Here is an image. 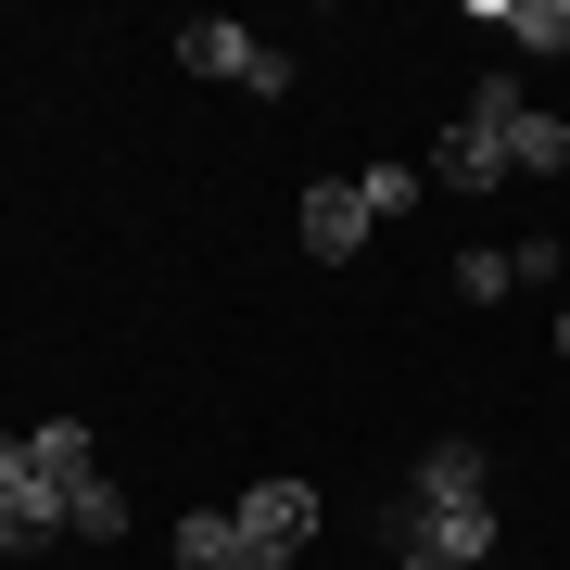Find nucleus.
<instances>
[{
    "mask_svg": "<svg viewBox=\"0 0 570 570\" xmlns=\"http://www.w3.org/2000/svg\"><path fill=\"white\" fill-rule=\"evenodd\" d=\"M456 292H469V305H494V292H520V279H508V254H456Z\"/></svg>",
    "mask_w": 570,
    "mask_h": 570,
    "instance_id": "nucleus-14",
    "label": "nucleus"
},
{
    "mask_svg": "<svg viewBox=\"0 0 570 570\" xmlns=\"http://www.w3.org/2000/svg\"><path fill=\"white\" fill-rule=\"evenodd\" d=\"M254 570H305V558H254Z\"/></svg>",
    "mask_w": 570,
    "mask_h": 570,
    "instance_id": "nucleus-16",
    "label": "nucleus"
},
{
    "mask_svg": "<svg viewBox=\"0 0 570 570\" xmlns=\"http://www.w3.org/2000/svg\"><path fill=\"white\" fill-rule=\"evenodd\" d=\"M178 63H190V77L254 89V102H279V89H292V51H279V39H254L242 13H190V26H178Z\"/></svg>",
    "mask_w": 570,
    "mask_h": 570,
    "instance_id": "nucleus-1",
    "label": "nucleus"
},
{
    "mask_svg": "<svg viewBox=\"0 0 570 570\" xmlns=\"http://www.w3.org/2000/svg\"><path fill=\"white\" fill-rule=\"evenodd\" d=\"M406 508H419V520H456V508H494V456L469 444V431H456V444H419V469H406Z\"/></svg>",
    "mask_w": 570,
    "mask_h": 570,
    "instance_id": "nucleus-3",
    "label": "nucleus"
},
{
    "mask_svg": "<svg viewBox=\"0 0 570 570\" xmlns=\"http://www.w3.org/2000/svg\"><path fill=\"white\" fill-rule=\"evenodd\" d=\"M482 26H508L520 51H570V0H469Z\"/></svg>",
    "mask_w": 570,
    "mask_h": 570,
    "instance_id": "nucleus-9",
    "label": "nucleus"
},
{
    "mask_svg": "<svg viewBox=\"0 0 570 570\" xmlns=\"http://www.w3.org/2000/svg\"><path fill=\"white\" fill-rule=\"evenodd\" d=\"M419 178H431V190H456V204H482V190H494V178H508V140H482V127H469V115H456V127H444V140H431V153H419Z\"/></svg>",
    "mask_w": 570,
    "mask_h": 570,
    "instance_id": "nucleus-6",
    "label": "nucleus"
},
{
    "mask_svg": "<svg viewBox=\"0 0 570 570\" xmlns=\"http://www.w3.org/2000/svg\"><path fill=\"white\" fill-rule=\"evenodd\" d=\"M558 355H570V305H558Z\"/></svg>",
    "mask_w": 570,
    "mask_h": 570,
    "instance_id": "nucleus-17",
    "label": "nucleus"
},
{
    "mask_svg": "<svg viewBox=\"0 0 570 570\" xmlns=\"http://www.w3.org/2000/svg\"><path fill=\"white\" fill-rule=\"evenodd\" d=\"M77 532H89V546H115V532H127V482H115V469L77 494Z\"/></svg>",
    "mask_w": 570,
    "mask_h": 570,
    "instance_id": "nucleus-12",
    "label": "nucleus"
},
{
    "mask_svg": "<svg viewBox=\"0 0 570 570\" xmlns=\"http://www.w3.org/2000/svg\"><path fill=\"white\" fill-rule=\"evenodd\" d=\"M26 444H39L51 494H63V532H77V494L102 482V444H89V419H39V431H26Z\"/></svg>",
    "mask_w": 570,
    "mask_h": 570,
    "instance_id": "nucleus-7",
    "label": "nucleus"
},
{
    "mask_svg": "<svg viewBox=\"0 0 570 570\" xmlns=\"http://www.w3.org/2000/svg\"><path fill=\"white\" fill-rule=\"evenodd\" d=\"M228 520H242L254 558H305V532H317V482H254Z\"/></svg>",
    "mask_w": 570,
    "mask_h": 570,
    "instance_id": "nucleus-5",
    "label": "nucleus"
},
{
    "mask_svg": "<svg viewBox=\"0 0 570 570\" xmlns=\"http://www.w3.org/2000/svg\"><path fill=\"white\" fill-rule=\"evenodd\" d=\"M520 115H532V102H520V77H508V63H482V77H469V127H482V140H508Z\"/></svg>",
    "mask_w": 570,
    "mask_h": 570,
    "instance_id": "nucleus-11",
    "label": "nucleus"
},
{
    "mask_svg": "<svg viewBox=\"0 0 570 570\" xmlns=\"http://www.w3.org/2000/svg\"><path fill=\"white\" fill-rule=\"evenodd\" d=\"M292 228H305V254H317V266H355L381 216H367V190H355V178H317L305 204H292Z\"/></svg>",
    "mask_w": 570,
    "mask_h": 570,
    "instance_id": "nucleus-4",
    "label": "nucleus"
},
{
    "mask_svg": "<svg viewBox=\"0 0 570 570\" xmlns=\"http://www.w3.org/2000/svg\"><path fill=\"white\" fill-rule=\"evenodd\" d=\"M51 532H63V494H51L39 444H26V431H0V558H39Z\"/></svg>",
    "mask_w": 570,
    "mask_h": 570,
    "instance_id": "nucleus-2",
    "label": "nucleus"
},
{
    "mask_svg": "<svg viewBox=\"0 0 570 570\" xmlns=\"http://www.w3.org/2000/svg\"><path fill=\"white\" fill-rule=\"evenodd\" d=\"M355 190H367V216H406V204H419V190H431V178H419V165H367V178H355Z\"/></svg>",
    "mask_w": 570,
    "mask_h": 570,
    "instance_id": "nucleus-13",
    "label": "nucleus"
},
{
    "mask_svg": "<svg viewBox=\"0 0 570 570\" xmlns=\"http://www.w3.org/2000/svg\"><path fill=\"white\" fill-rule=\"evenodd\" d=\"M165 546H178V570H254V546H242V520H228V508H190Z\"/></svg>",
    "mask_w": 570,
    "mask_h": 570,
    "instance_id": "nucleus-8",
    "label": "nucleus"
},
{
    "mask_svg": "<svg viewBox=\"0 0 570 570\" xmlns=\"http://www.w3.org/2000/svg\"><path fill=\"white\" fill-rule=\"evenodd\" d=\"M558 165H570V127L558 115H520L508 127V178H558Z\"/></svg>",
    "mask_w": 570,
    "mask_h": 570,
    "instance_id": "nucleus-10",
    "label": "nucleus"
},
{
    "mask_svg": "<svg viewBox=\"0 0 570 570\" xmlns=\"http://www.w3.org/2000/svg\"><path fill=\"white\" fill-rule=\"evenodd\" d=\"M393 570H444V558H393Z\"/></svg>",
    "mask_w": 570,
    "mask_h": 570,
    "instance_id": "nucleus-15",
    "label": "nucleus"
}]
</instances>
